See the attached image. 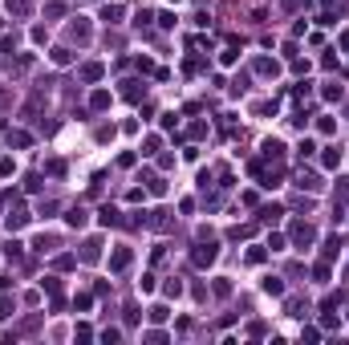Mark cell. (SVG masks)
<instances>
[{
  "label": "cell",
  "instance_id": "cell-4",
  "mask_svg": "<svg viewBox=\"0 0 349 345\" xmlns=\"http://www.w3.org/2000/svg\"><path fill=\"white\" fill-rule=\"evenodd\" d=\"M264 293H268V296H280V293H284V284H280V276H264Z\"/></svg>",
  "mask_w": 349,
  "mask_h": 345
},
{
  "label": "cell",
  "instance_id": "cell-13",
  "mask_svg": "<svg viewBox=\"0 0 349 345\" xmlns=\"http://www.w3.org/2000/svg\"><path fill=\"white\" fill-rule=\"evenodd\" d=\"M29 142V134H20V130H8V146H25Z\"/></svg>",
  "mask_w": 349,
  "mask_h": 345
},
{
  "label": "cell",
  "instance_id": "cell-1",
  "mask_svg": "<svg viewBox=\"0 0 349 345\" xmlns=\"http://www.w3.org/2000/svg\"><path fill=\"white\" fill-rule=\"evenodd\" d=\"M130 260H134V252H130V248H114V256H110V272H126V268H130Z\"/></svg>",
  "mask_w": 349,
  "mask_h": 345
},
{
  "label": "cell",
  "instance_id": "cell-8",
  "mask_svg": "<svg viewBox=\"0 0 349 345\" xmlns=\"http://www.w3.org/2000/svg\"><path fill=\"white\" fill-rule=\"evenodd\" d=\"M8 13H17V17H29V0H8Z\"/></svg>",
  "mask_w": 349,
  "mask_h": 345
},
{
  "label": "cell",
  "instance_id": "cell-18",
  "mask_svg": "<svg viewBox=\"0 0 349 345\" xmlns=\"http://www.w3.org/2000/svg\"><path fill=\"white\" fill-rule=\"evenodd\" d=\"M25 220H29L25 211H13V215H8V227H20V224H25Z\"/></svg>",
  "mask_w": 349,
  "mask_h": 345
},
{
  "label": "cell",
  "instance_id": "cell-14",
  "mask_svg": "<svg viewBox=\"0 0 349 345\" xmlns=\"http://www.w3.org/2000/svg\"><path fill=\"white\" fill-rule=\"evenodd\" d=\"M41 284H45V289H49V293H61V280H57V276H45Z\"/></svg>",
  "mask_w": 349,
  "mask_h": 345
},
{
  "label": "cell",
  "instance_id": "cell-9",
  "mask_svg": "<svg viewBox=\"0 0 349 345\" xmlns=\"http://www.w3.org/2000/svg\"><path fill=\"white\" fill-rule=\"evenodd\" d=\"M122 94H126V98L134 102V98H138V94H142V86H138V82H122Z\"/></svg>",
  "mask_w": 349,
  "mask_h": 345
},
{
  "label": "cell",
  "instance_id": "cell-15",
  "mask_svg": "<svg viewBox=\"0 0 349 345\" xmlns=\"http://www.w3.org/2000/svg\"><path fill=\"white\" fill-rule=\"evenodd\" d=\"M260 215H264V220H268V224H276V220H280V207H264V211H260Z\"/></svg>",
  "mask_w": 349,
  "mask_h": 345
},
{
  "label": "cell",
  "instance_id": "cell-2",
  "mask_svg": "<svg viewBox=\"0 0 349 345\" xmlns=\"http://www.w3.org/2000/svg\"><path fill=\"white\" fill-rule=\"evenodd\" d=\"M216 256H219V248H216V244H207V248H195V264H199V268H207V264L216 260Z\"/></svg>",
  "mask_w": 349,
  "mask_h": 345
},
{
  "label": "cell",
  "instance_id": "cell-16",
  "mask_svg": "<svg viewBox=\"0 0 349 345\" xmlns=\"http://www.w3.org/2000/svg\"><path fill=\"white\" fill-rule=\"evenodd\" d=\"M73 37H77V41H85V37H89V29L82 25V17H77V25H73Z\"/></svg>",
  "mask_w": 349,
  "mask_h": 345
},
{
  "label": "cell",
  "instance_id": "cell-11",
  "mask_svg": "<svg viewBox=\"0 0 349 345\" xmlns=\"http://www.w3.org/2000/svg\"><path fill=\"white\" fill-rule=\"evenodd\" d=\"M13 309H17V305L8 301V296H0V321H8V317H13Z\"/></svg>",
  "mask_w": 349,
  "mask_h": 345
},
{
  "label": "cell",
  "instance_id": "cell-17",
  "mask_svg": "<svg viewBox=\"0 0 349 345\" xmlns=\"http://www.w3.org/2000/svg\"><path fill=\"white\" fill-rule=\"evenodd\" d=\"M321 163H325V167H337V163H341V155H337V151H325Z\"/></svg>",
  "mask_w": 349,
  "mask_h": 345
},
{
  "label": "cell",
  "instance_id": "cell-19",
  "mask_svg": "<svg viewBox=\"0 0 349 345\" xmlns=\"http://www.w3.org/2000/svg\"><path fill=\"white\" fill-rule=\"evenodd\" d=\"M69 224H73V227H82V224H85V211H82V207H77V211H69Z\"/></svg>",
  "mask_w": 349,
  "mask_h": 345
},
{
  "label": "cell",
  "instance_id": "cell-7",
  "mask_svg": "<svg viewBox=\"0 0 349 345\" xmlns=\"http://www.w3.org/2000/svg\"><path fill=\"white\" fill-rule=\"evenodd\" d=\"M300 187H305V191H321V179H317V175H305V171H300Z\"/></svg>",
  "mask_w": 349,
  "mask_h": 345
},
{
  "label": "cell",
  "instance_id": "cell-3",
  "mask_svg": "<svg viewBox=\"0 0 349 345\" xmlns=\"http://www.w3.org/2000/svg\"><path fill=\"white\" fill-rule=\"evenodd\" d=\"M292 240H297V244H313V227L309 224H297V227H292Z\"/></svg>",
  "mask_w": 349,
  "mask_h": 345
},
{
  "label": "cell",
  "instance_id": "cell-5",
  "mask_svg": "<svg viewBox=\"0 0 349 345\" xmlns=\"http://www.w3.org/2000/svg\"><path fill=\"white\" fill-rule=\"evenodd\" d=\"M89 106H94V110H106V106H110V94H106V89H98V94L89 98Z\"/></svg>",
  "mask_w": 349,
  "mask_h": 345
},
{
  "label": "cell",
  "instance_id": "cell-6",
  "mask_svg": "<svg viewBox=\"0 0 349 345\" xmlns=\"http://www.w3.org/2000/svg\"><path fill=\"white\" fill-rule=\"evenodd\" d=\"M264 155H268V158H280V155H284V146H280L276 138H268V142H264Z\"/></svg>",
  "mask_w": 349,
  "mask_h": 345
},
{
  "label": "cell",
  "instance_id": "cell-12",
  "mask_svg": "<svg viewBox=\"0 0 349 345\" xmlns=\"http://www.w3.org/2000/svg\"><path fill=\"white\" fill-rule=\"evenodd\" d=\"M337 252H341V240L329 236V240H325V256H337Z\"/></svg>",
  "mask_w": 349,
  "mask_h": 345
},
{
  "label": "cell",
  "instance_id": "cell-10",
  "mask_svg": "<svg viewBox=\"0 0 349 345\" xmlns=\"http://www.w3.org/2000/svg\"><path fill=\"white\" fill-rule=\"evenodd\" d=\"M82 77H85V82H98V77H102V65H85Z\"/></svg>",
  "mask_w": 349,
  "mask_h": 345
}]
</instances>
